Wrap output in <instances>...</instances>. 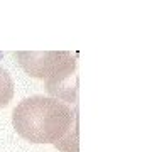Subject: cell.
Instances as JSON below:
<instances>
[{"label": "cell", "instance_id": "obj_1", "mask_svg": "<svg viewBox=\"0 0 152 152\" xmlns=\"http://www.w3.org/2000/svg\"><path fill=\"white\" fill-rule=\"evenodd\" d=\"M75 122V112L69 105L42 95L22 100L12 112L15 132L32 144H54L58 147L71 135Z\"/></svg>", "mask_w": 152, "mask_h": 152}, {"label": "cell", "instance_id": "obj_2", "mask_svg": "<svg viewBox=\"0 0 152 152\" xmlns=\"http://www.w3.org/2000/svg\"><path fill=\"white\" fill-rule=\"evenodd\" d=\"M14 58L29 76L44 80L46 90L58 100L75 102L76 86V58L68 51H44V53H14Z\"/></svg>", "mask_w": 152, "mask_h": 152}, {"label": "cell", "instance_id": "obj_3", "mask_svg": "<svg viewBox=\"0 0 152 152\" xmlns=\"http://www.w3.org/2000/svg\"><path fill=\"white\" fill-rule=\"evenodd\" d=\"M14 98V80L5 68L0 66V108H4Z\"/></svg>", "mask_w": 152, "mask_h": 152}]
</instances>
